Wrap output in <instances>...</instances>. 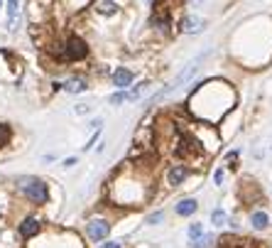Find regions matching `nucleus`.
<instances>
[{"mask_svg": "<svg viewBox=\"0 0 272 248\" xmlns=\"http://www.w3.org/2000/svg\"><path fill=\"white\" fill-rule=\"evenodd\" d=\"M101 248H123V243L120 241H106V243H101Z\"/></svg>", "mask_w": 272, "mask_h": 248, "instance_id": "nucleus-28", "label": "nucleus"}, {"mask_svg": "<svg viewBox=\"0 0 272 248\" xmlns=\"http://www.w3.org/2000/svg\"><path fill=\"white\" fill-rule=\"evenodd\" d=\"M238 158H240V150H228L226 152V167L236 169L238 167Z\"/></svg>", "mask_w": 272, "mask_h": 248, "instance_id": "nucleus-22", "label": "nucleus"}, {"mask_svg": "<svg viewBox=\"0 0 272 248\" xmlns=\"http://www.w3.org/2000/svg\"><path fill=\"white\" fill-rule=\"evenodd\" d=\"M196 212H199V202L194 197H184V199H179V202L174 204V214L181 216V219H189Z\"/></svg>", "mask_w": 272, "mask_h": 248, "instance_id": "nucleus-15", "label": "nucleus"}, {"mask_svg": "<svg viewBox=\"0 0 272 248\" xmlns=\"http://www.w3.org/2000/svg\"><path fill=\"white\" fill-rule=\"evenodd\" d=\"M10 140H12V128L8 123H0V150L10 145Z\"/></svg>", "mask_w": 272, "mask_h": 248, "instance_id": "nucleus-17", "label": "nucleus"}, {"mask_svg": "<svg viewBox=\"0 0 272 248\" xmlns=\"http://www.w3.org/2000/svg\"><path fill=\"white\" fill-rule=\"evenodd\" d=\"M189 133L194 136V140L199 143V147L204 150L206 155H216L221 145H223V140H221V133L216 130L214 123H201V121H194L189 123Z\"/></svg>", "mask_w": 272, "mask_h": 248, "instance_id": "nucleus-3", "label": "nucleus"}, {"mask_svg": "<svg viewBox=\"0 0 272 248\" xmlns=\"http://www.w3.org/2000/svg\"><path fill=\"white\" fill-rule=\"evenodd\" d=\"M103 128V118H93L89 123V130H101Z\"/></svg>", "mask_w": 272, "mask_h": 248, "instance_id": "nucleus-26", "label": "nucleus"}, {"mask_svg": "<svg viewBox=\"0 0 272 248\" xmlns=\"http://www.w3.org/2000/svg\"><path fill=\"white\" fill-rule=\"evenodd\" d=\"M3 8H5V0H0V10H3Z\"/></svg>", "mask_w": 272, "mask_h": 248, "instance_id": "nucleus-29", "label": "nucleus"}, {"mask_svg": "<svg viewBox=\"0 0 272 248\" xmlns=\"http://www.w3.org/2000/svg\"><path fill=\"white\" fill-rule=\"evenodd\" d=\"M192 248H214V236H211V234H204L201 238L192 241Z\"/></svg>", "mask_w": 272, "mask_h": 248, "instance_id": "nucleus-20", "label": "nucleus"}, {"mask_svg": "<svg viewBox=\"0 0 272 248\" xmlns=\"http://www.w3.org/2000/svg\"><path fill=\"white\" fill-rule=\"evenodd\" d=\"M111 228H113V221L103 214H93L86 219L83 224V236L89 238L91 243H103L111 236Z\"/></svg>", "mask_w": 272, "mask_h": 248, "instance_id": "nucleus-5", "label": "nucleus"}, {"mask_svg": "<svg viewBox=\"0 0 272 248\" xmlns=\"http://www.w3.org/2000/svg\"><path fill=\"white\" fill-rule=\"evenodd\" d=\"M186 234H189V241H196V238L204 236V226L199 224V221H194V224H189Z\"/></svg>", "mask_w": 272, "mask_h": 248, "instance_id": "nucleus-19", "label": "nucleus"}, {"mask_svg": "<svg viewBox=\"0 0 272 248\" xmlns=\"http://www.w3.org/2000/svg\"><path fill=\"white\" fill-rule=\"evenodd\" d=\"M162 221H164V212H162V209H157V212L148 214V219H145V224H148V226H159Z\"/></svg>", "mask_w": 272, "mask_h": 248, "instance_id": "nucleus-23", "label": "nucleus"}, {"mask_svg": "<svg viewBox=\"0 0 272 248\" xmlns=\"http://www.w3.org/2000/svg\"><path fill=\"white\" fill-rule=\"evenodd\" d=\"M0 219H3V209H0Z\"/></svg>", "mask_w": 272, "mask_h": 248, "instance_id": "nucleus-30", "label": "nucleus"}, {"mask_svg": "<svg viewBox=\"0 0 272 248\" xmlns=\"http://www.w3.org/2000/svg\"><path fill=\"white\" fill-rule=\"evenodd\" d=\"M25 17H27V25H45L47 17H49V10H47L39 0H27Z\"/></svg>", "mask_w": 272, "mask_h": 248, "instance_id": "nucleus-12", "label": "nucleus"}, {"mask_svg": "<svg viewBox=\"0 0 272 248\" xmlns=\"http://www.w3.org/2000/svg\"><path fill=\"white\" fill-rule=\"evenodd\" d=\"M236 106V89L226 79H204L192 84V93L186 101V111L194 121L201 123H221L223 116Z\"/></svg>", "mask_w": 272, "mask_h": 248, "instance_id": "nucleus-1", "label": "nucleus"}, {"mask_svg": "<svg viewBox=\"0 0 272 248\" xmlns=\"http://www.w3.org/2000/svg\"><path fill=\"white\" fill-rule=\"evenodd\" d=\"M74 111L79 113V116H83V113H91V106H89V103H76V108H74Z\"/></svg>", "mask_w": 272, "mask_h": 248, "instance_id": "nucleus-27", "label": "nucleus"}, {"mask_svg": "<svg viewBox=\"0 0 272 248\" xmlns=\"http://www.w3.org/2000/svg\"><path fill=\"white\" fill-rule=\"evenodd\" d=\"M226 221H228V214L221 209V206H216L214 212H211V224H214V226H223Z\"/></svg>", "mask_w": 272, "mask_h": 248, "instance_id": "nucleus-18", "label": "nucleus"}, {"mask_svg": "<svg viewBox=\"0 0 272 248\" xmlns=\"http://www.w3.org/2000/svg\"><path fill=\"white\" fill-rule=\"evenodd\" d=\"M108 103H111V106H123V103H128V91H115V93H111V96H108Z\"/></svg>", "mask_w": 272, "mask_h": 248, "instance_id": "nucleus-21", "label": "nucleus"}, {"mask_svg": "<svg viewBox=\"0 0 272 248\" xmlns=\"http://www.w3.org/2000/svg\"><path fill=\"white\" fill-rule=\"evenodd\" d=\"M61 91H67L71 96H79L83 91H89V79L83 74H71V77L61 81Z\"/></svg>", "mask_w": 272, "mask_h": 248, "instance_id": "nucleus-13", "label": "nucleus"}, {"mask_svg": "<svg viewBox=\"0 0 272 248\" xmlns=\"http://www.w3.org/2000/svg\"><path fill=\"white\" fill-rule=\"evenodd\" d=\"M12 189L15 194L27 202L30 206L34 209H42L49 204L52 199V189H49V182L42 180V177H37V175H20V177H15L12 180Z\"/></svg>", "mask_w": 272, "mask_h": 248, "instance_id": "nucleus-2", "label": "nucleus"}, {"mask_svg": "<svg viewBox=\"0 0 272 248\" xmlns=\"http://www.w3.org/2000/svg\"><path fill=\"white\" fill-rule=\"evenodd\" d=\"M238 197L243 204H253V202H262V192L260 187H258V182L250 180V177H245V180L240 182L238 187Z\"/></svg>", "mask_w": 272, "mask_h": 248, "instance_id": "nucleus-11", "label": "nucleus"}, {"mask_svg": "<svg viewBox=\"0 0 272 248\" xmlns=\"http://www.w3.org/2000/svg\"><path fill=\"white\" fill-rule=\"evenodd\" d=\"M17 236H20V241H34L37 236H42L45 234V219L37 214H25L20 221H17Z\"/></svg>", "mask_w": 272, "mask_h": 248, "instance_id": "nucleus-6", "label": "nucleus"}, {"mask_svg": "<svg viewBox=\"0 0 272 248\" xmlns=\"http://www.w3.org/2000/svg\"><path fill=\"white\" fill-rule=\"evenodd\" d=\"M89 12L98 20H115L123 12V3L120 0H96Z\"/></svg>", "mask_w": 272, "mask_h": 248, "instance_id": "nucleus-7", "label": "nucleus"}, {"mask_svg": "<svg viewBox=\"0 0 272 248\" xmlns=\"http://www.w3.org/2000/svg\"><path fill=\"white\" fill-rule=\"evenodd\" d=\"M270 224H272V216L265 209H250L248 226L253 231H265V228H270Z\"/></svg>", "mask_w": 272, "mask_h": 248, "instance_id": "nucleus-14", "label": "nucleus"}, {"mask_svg": "<svg viewBox=\"0 0 272 248\" xmlns=\"http://www.w3.org/2000/svg\"><path fill=\"white\" fill-rule=\"evenodd\" d=\"M206 20L204 17H199V15H192V12H184L179 17V23H177V32L181 34H201L206 30Z\"/></svg>", "mask_w": 272, "mask_h": 248, "instance_id": "nucleus-9", "label": "nucleus"}, {"mask_svg": "<svg viewBox=\"0 0 272 248\" xmlns=\"http://www.w3.org/2000/svg\"><path fill=\"white\" fill-rule=\"evenodd\" d=\"M93 3L96 0H54L52 3V15L57 17L59 23H67V20L86 15Z\"/></svg>", "mask_w": 272, "mask_h": 248, "instance_id": "nucleus-4", "label": "nucleus"}, {"mask_svg": "<svg viewBox=\"0 0 272 248\" xmlns=\"http://www.w3.org/2000/svg\"><path fill=\"white\" fill-rule=\"evenodd\" d=\"M111 84L115 86V91H128L135 84V71L130 67H115L111 71Z\"/></svg>", "mask_w": 272, "mask_h": 248, "instance_id": "nucleus-10", "label": "nucleus"}, {"mask_svg": "<svg viewBox=\"0 0 272 248\" xmlns=\"http://www.w3.org/2000/svg\"><path fill=\"white\" fill-rule=\"evenodd\" d=\"M223 182H226V167H216L214 169V184L216 187H223Z\"/></svg>", "mask_w": 272, "mask_h": 248, "instance_id": "nucleus-24", "label": "nucleus"}, {"mask_svg": "<svg viewBox=\"0 0 272 248\" xmlns=\"http://www.w3.org/2000/svg\"><path fill=\"white\" fill-rule=\"evenodd\" d=\"M150 86H152L150 81H140V84H135V86H130V89H128V103H130V101H137V99H142V93H145Z\"/></svg>", "mask_w": 272, "mask_h": 248, "instance_id": "nucleus-16", "label": "nucleus"}, {"mask_svg": "<svg viewBox=\"0 0 272 248\" xmlns=\"http://www.w3.org/2000/svg\"><path fill=\"white\" fill-rule=\"evenodd\" d=\"M189 177H192V167H189V165H184V162H172L170 167L164 169V184H167L170 189L181 187Z\"/></svg>", "mask_w": 272, "mask_h": 248, "instance_id": "nucleus-8", "label": "nucleus"}, {"mask_svg": "<svg viewBox=\"0 0 272 248\" xmlns=\"http://www.w3.org/2000/svg\"><path fill=\"white\" fill-rule=\"evenodd\" d=\"M74 165H79V158H76V155H71V158H64V160H61V167H64V169H71Z\"/></svg>", "mask_w": 272, "mask_h": 248, "instance_id": "nucleus-25", "label": "nucleus"}]
</instances>
